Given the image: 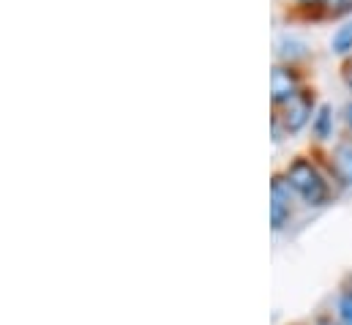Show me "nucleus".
<instances>
[{
	"label": "nucleus",
	"instance_id": "obj_1",
	"mask_svg": "<svg viewBox=\"0 0 352 325\" xmlns=\"http://www.w3.org/2000/svg\"><path fill=\"white\" fill-rule=\"evenodd\" d=\"M284 180L289 183L292 194L298 197L300 205L306 208H325L333 200V186L328 180V175L306 156H298L287 164V169L281 172Z\"/></svg>",
	"mask_w": 352,
	"mask_h": 325
},
{
	"label": "nucleus",
	"instance_id": "obj_2",
	"mask_svg": "<svg viewBox=\"0 0 352 325\" xmlns=\"http://www.w3.org/2000/svg\"><path fill=\"white\" fill-rule=\"evenodd\" d=\"M295 205H298V197L292 194L284 175H273V183H270V227H273V233H281L289 227V222L295 216Z\"/></svg>",
	"mask_w": 352,
	"mask_h": 325
},
{
	"label": "nucleus",
	"instance_id": "obj_3",
	"mask_svg": "<svg viewBox=\"0 0 352 325\" xmlns=\"http://www.w3.org/2000/svg\"><path fill=\"white\" fill-rule=\"evenodd\" d=\"M314 93H309V90H300L295 98H289L287 104H284V112H281V123H284V129L289 132V134H295V132H300L311 118H314Z\"/></svg>",
	"mask_w": 352,
	"mask_h": 325
},
{
	"label": "nucleus",
	"instance_id": "obj_4",
	"mask_svg": "<svg viewBox=\"0 0 352 325\" xmlns=\"http://www.w3.org/2000/svg\"><path fill=\"white\" fill-rule=\"evenodd\" d=\"M270 93H273V104H287L289 98H295L300 93L298 74L287 66H276L270 74Z\"/></svg>",
	"mask_w": 352,
	"mask_h": 325
},
{
	"label": "nucleus",
	"instance_id": "obj_5",
	"mask_svg": "<svg viewBox=\"0 0 352 325\" xmlns=\"http://www.w3.org/2000/svg\"><path fill=\"white\" fill-rule=\"evenodd\" d=\"M331 172H333V178L344 189H352V140L339 143L333 148V154H331Z\"/></svg>",
	"mask_w": 352,
	"mask_h": 325
},
{
	"label": "nucleus",
	"instance_id": "obj_6",
	"mask_svg": "<svg viewBox=\"0 0 352 325\" xmlns=\"http://www.w3.org/2000/svg\"><path fill=\"white\" fill-rule=\"evenodd\" d=\"M339 325H352V287L342 284L331 301V312H328Z\"/></svg>",
	"mask_w": 352,
	"mask_h": 325
},
{
	"label": "nucleus",
	"instance_id": "obj_7",
	"mask_svg": "<svg viewBox=\"0 0 352 325\" xmlns=\"http://www.w3.org/2000/svg\"><path fill=\"white\" fill-rule=\"evenodd\" d=\"M311 132H314L317 140H331L333 137V112H331L328 104L317 107V112L311 118Z\"/></svg>",
	"mask_w": 352,
	"mask_h": 325
},
{
	"label": "nucleus",
	"instance_id": "obj_8",
	"mask_svg": "<svg viewBox=\"0 0 352 325\" xmlns=\"http://www.w3.org/2000/svg\"><path fill=\"white\" fill-rule=\"evenodd\" d=\"M331 47H333V52H336V55H347V52H352V22L342 25V28L333 33Z\"/></svg>",
	"mask_w": 352,
	"mask_h": 325
},
{
	"label": "nucleus",
	"instance_id": "obj_9",
	"mask_svg": "<svg viewBox=\"0 0 352 325\" xmlns=\"http://www.w3.org/2000/svg\"><path fill=\"white\" fill-rule=\"evenodd\" d=\"M331 11H333V14H344V11H352V0H333Z\"/></svg>",
	"mask_w": 352,
	"mask_h": 325
},
{
	"label": "nucleus",
	"instance_id": "obj_10",
	"mask_svg": "<svg viewBox=\"0 0 352 325\" xmlns=\"http://www.w3.org/2000/svg\"><path fill=\"white\" fill-rule=\"evenodd\" d=\"M309 325H339V323H336V320H333V317H331V315L325 312V315H320V317H314V320H311V323H309Z\"/></svg>",
	"mask_w": 352,
	"mask_h": 325
},
{
	"label": "nucleus",
	"instance_id": "obj_11",
	"mask_svg": "<svg viewBox=\"0 0 352 325\" xmlns=\"http://www.w3.org/2000/svg\"><path fill=\"white\" fill-rule=\"evenodd\" d=\"M298 3H306V6H333V0H298Z\"/></svg>",
	"mask_w": 352,
	"mask_h": 325
},
{
	"label": "nucleus",
	"instance_id": "obj_12",
	"mask_svg": "<svg viewBox=\"0 0 352 325\" xmlns=\"http://www.w3.org/2000/svg\"><path fill=\"white\" fill-rule=\"evenodd\" d=\"M344 118H347V126L352 129V104H347V109H344Z\"/></svg>",
	"mask_w": 352,
	"mask_h": 325
},
{
	"label": "nucleus",
	"instance_id": "obj_13",
	"mask_svg": "<svg viewBox=\"0 0 352 325\" xmlns=\"http://www.w3.org/2000/svg\"><path fill=\"white\" fill-rule=\"evenodd\" d=\"M347 85H350V87H352V72H350V74H347Z\"/></svg>",
	"mask_w": 352,
	"mask_h": 325
},
{
	"label": "nucleus",
	"instance_id": "obj_14",
	"mask_svg": "<svg viewBox=\"0 0 352 325\" xmlns=\"http://www.w3.org/2000/svg\"><path fill=\"white\" fill-rule=\"evenodd\" d=\"M347 284H350V287H352V276H350V282H347Z\"/></svg>",
	"mask_w": 352,
	"mask_h": 325
},
{
	"label": "nucleus",
	"instance_id": "obj_15",
	"mask_svg": "<svg viewBox=\"0 0 352 325\" xmlns=\"http://www.w3.org/2000/svg\"><path fill=\"white\" fill-rule=\"evenodd\" d=\"M306 325H309V323H306Z\"/></svg>",
	"mask_w": 352,
	"mask_h": 325
}]
</instances>
